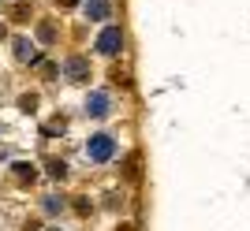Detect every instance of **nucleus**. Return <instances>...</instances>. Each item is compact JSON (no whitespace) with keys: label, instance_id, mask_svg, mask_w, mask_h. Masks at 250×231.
Instances as JSON below:
<instances>
[{"label":"nucleus","instance_id":"obj_5","mask_svg":"<svg viewBox=\"0 0 250 231\" xmlns=\"http://www.w3.org/2000/svg\"><path fill=\"white\" fill-rule=\"evenodd\" d=\"M108 0H86V15H94V19H108Z\"/></svg>","mask_w":250,"mask_h":231},{"label":"nucleus","instance_id":"obj_3","mask_svg":"<svg viewBox=\"0 0 250 231\" xmlns=\"http://www.w3.org/2000/svg\"><path fill=\"white\" fill-rule=\"evenodd\" d=\"M108 108H112L108 94H90V97H86V116H94V119H104V116H108Z\"/></svg>","mask_w":250,"mask_h":231},{"label":"nucleus","instance_id":"obj_4","mask_svg":"<svg viewBox=\"0 0 250 231\" xmlns=\"http://www.w3.org/2000/svg\"><path fill=\"white\" fill-rule=\"evenodd\" d=\"M63 71H67V78H71V82H83V78H86V71H90V67H86V60H79V56H71V60H67V67H63Z\"/></svg>","mask_w":250,"mask_h":231},{"label":"nucleus","instance_id":"obj_1","mask_svg":"<svg viewBox=\"0 0 250 231\" xmlns=\"http://www.w3.org/2000/svg\"><path fill=\"white\" fill-rule=\"evenodd\" d=\"M116 153V138L112 135H90V142H86V157L97 160V164H104V160H112Z\"/></svg>","mask_w":250,"mask_h":231},{"label":"nucleus","instance_id":"obj_2","mask_svg":"<svg viewBox=\"0 0 250 231\" xmlns=\"http://www.w3.org/2000/svg\"><path fill=\"white\" fill-rule=\"evenodd\" d=\"M120 45H124V34H120V26H104L101 34H97V53L101 56H116L120 53Z\"/></svg>","mask_w":250,"mask_h":231},{"label":"nucleus","instance_id":"obj_6","mask_svg":"<svg viewBox=\"0 0 250 231\" xmlns=\"http://www.w3.org/2000/svg\"><path fill=\"white\" fill-rule=\"evenodd\" d=\"M15 49H19L22 60H34V45H30V41H15Z\"/></svg>","mask_w":250,"mask_h":231}]
</instances>
